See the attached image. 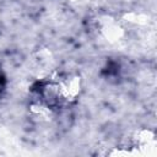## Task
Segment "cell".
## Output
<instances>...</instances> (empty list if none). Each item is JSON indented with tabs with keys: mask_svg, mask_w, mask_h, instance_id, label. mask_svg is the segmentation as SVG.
Segmentation results:
<instances>
[{
	"mask_svg": "<svg viewBox=\"0 0 157 157\" xmlns=\"http://www.w3.org/2000/svg\"><path fill=\"white\" fill-rule=\"evenodd\" d=\"M5 86H6V78H5L4 74H2V71L0 70V97H1V94L4 92V90H5Z\"/></svg>",
	"mask_w": 157,
	"mask_h": 157,
	"instance_id": "obj_2",
	"label": "cell"
},
{
	"mask_svg": "<svg viewBox=\"0 0 157 157\" xmlns=\"http://www.w3.org/2000/svg\"><path fill=\"white\" fill-rule=\"evenodd\" d=\"M80 91L81 81L77 75L56 72L33 85V103L43 112H56L75 102Z\"/></svg>",
	"mask_w": 157,
	"mask_h": 157,
	"instance_id": "obj_1",
	"label": "cell"
}]
</instances>
